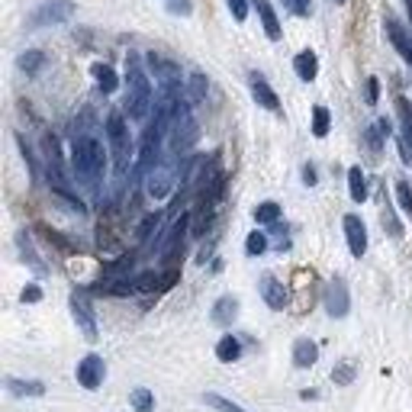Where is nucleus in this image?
I'll return each mask as SVG.
<instances>
[{
  "label": "nucleus",
  "instance_id": "f257e3e1",
  "mask_svg": "<svg viewBox=\"0 0 412 412\" xmlns=\"http://www.w3.org/2000/svg\"><path fill=\"white\" fill-rule=\"evenodd\" d=\"M126 113L135 123L148 119V113H152V81H148L142 58L135 52L126 55Z\"/></svg>",
  "mask_w": 412,
  "mask_h": 412
},
{
  "label": "nucleus",
  "instance_id": "f03ea898",
  "mask_svg": "<svg viewBox=\"0 0 412 412\" xmlns=\"http://www.w3.org/2000/svg\"><path fill=\"white\" fill-rule=\"evenodd\" d=\"M71 168L74 174L81 177L84 184H97L106 171V152H104V142L94 139V135H77L74 148H71Z\"/></svg>",
  "mask_w": 412,
  "mask_h": 412
},
{
  "label": "nucleus",
  "instance_id": "7ed1b4c3",
  "mask_svg": "<svg viewBox=\"0 0 412 412\" xmlns=\"http://www.w3.org/2000/svg\"><path fill=\"white\" fill-rule=\"evenodd\" d=\"M106 142H110V152H113V168L123 177L129 168V158H133V135H129L123 113H110L106 116Z\"/></svg>",
  "mask_w": 412,
  "mask_h": 412
},
{
  "label": "nucleus",
  "instance_id": "20e7f679",
  "mask_svg": "<svg viewBox=\"0 0 412 412\" xmlns=\"http://www.w3.org/2000/svg\"><path fill=\"white\" fill-rule=\"evenodd\" d=\"M168 139H171V155H184L196 145V123L190 116V100H177V110L171 116L168 126Z\"/></svg>",
  "mask_w": 412,
  "mask_h": 412
},
{
  "label": "nucleus",
  "instance_id": "39448f33",
  "mask_svg": "<svg viewBox=\"0 0 412 412\" xmlns=\"http://www.w3.org/2000/svg\"><path fill=\"white\" fill-rule=\"evenodd\" d=\"M71 16H74V4H71V0H49V4H43V7L33 13L29 26H33V29L58 26V23H68Z\"/></svg>",
  "mask_w": 412,
  "mask_h": 412
},
{
  "label": "nucleus",
  "instance_id": "423d86ee",
  "mask_svg": "<svg viewBox=\"0 0 412 412\" xmlns=\"http://www.w3.org/2000/svg\"><path fill=\"white\" fill-rule=\"evenodd\" d=\"M177 184V168L174 165H155L152 171H148V194L155 196V200H165V196L174 190Z\"/></svg>",
  "mask_w": 412,
  "mask_h": 412
},
{
  "label": "nucleus",
  "instance_id": "0eeeda50",
  "mask_svg": "<svg viewBox=\"0 0 412 412\" xmlns=\"http://www.w3.org/2000/svg\"><path fill=\"white\" fill-rule=\"evenodd\" d=\"M145 62H148V68H152V74L158 77L161 84H165V91H177V84H181V68H177V65L171 62V58L148 52Z\"/></svg>",
  "mask_w": 412,
  "mask_h": 412
},
{
  "label": "nucleus",
  "instance_id": "6e6552de",
  "mask_svg": "<svg viewBox=\"0 0 412 412\" xmlns=\"http://www.w3.org/2000/svg\"><path fill=\"white\" fill-rule=\"evenodd\" d=\"M104 377H106V367L100 355H87L84 361H77V384L84 390H100Z\"/></svg>",
  "mask_w": 412,
  "mask_h": 412
},
{
  "label": "nucleus",
  "instance_id": "1a4fd4ad",
  "mask_svg": "<svg viewBox=\"0 0 412 412\" xmlns=\"http://www.w3.org/2000/svg\"><path fill=\"white\" fill-rule=\"evenodd\" d=\"M71 316H74V322H77V328L84 332V338H97V316H94V309H91V303H87V296L84 294H74L71 296Z\"/></svg>",
  "mask_w": 412,
  "mask_h": 412
},
{
  "label": "nucleus",
  "instance_id": "9d476101",
  "mask_svg": "<svg viewBox=\"0 0 412 412\" xmlns=\"http://www.w3.org/2000/svg\"><path fill=\"white\" fill-rule=\"evenodd\" d=\"M325 309H328V316H332V319H345V316H348L351 300H348V286H345L342 277H335L332 284H328V290H325Z\"/></svg>",
  "mask_w": 412,
  "mask_h": 412
},
{
  "label": "nucleus",
  "instance_id": "9b49d317",
  "mask_svg": "<svg viewBox=\"0 0 412 412\" xmlns=\"http://www.w3.org/2000/svg\"><path fill=\"white\" fill-rule=\"evenodd\" d=\"M342 226H345V238H348V252L355 255V258H364V252H367V229H364L361 216L348 213Z\"/></svg>",
  "mask_w": 412,
  "mask_h": 412
},
{
  "label": "nucleus",
  "instance_id": "f8f14e48",
  "mask_svg": "<svg viewBox=\"0 0 412 412\" xmlns=\"http://www.w3.org/2000/svg\"><path fill=\"white\" fill-rule=\"evenodd\" d=\"M248 84H252V97L258 100L265 110H271V113H280V97L274 94V87L265 81V74H258V71H252L248 74Z\"/></svg>",
  "mask_w": 412,
  "mask_h": 412
},
{
  "label": "nucleus",
  "instance_id": "ddd939ff",
  "mask_svg": "<svg viewBox=\"0 0 412 412\" xmlns=\"http://www.w3.org/2000/svg\"><path fill=\"white\" fill-rule=\"evenodd\" d=\"M386 35H390V43L396 45V52L406 58V62L412 65V35L406 33V26L399 20H393V16H386Z\"/></svg>",
  "mask_w": 412,
  "mask_h": 412
},
{
  "label": "nucleus",
  "instance_id": "4468645a",
  "mask_svg": "<svg viewBox=\"0 0 412 412\" xmlns=\"http://www.w3.org/2000/svg\"><path fill=\"white\" fill-rule=\"evenodd\" d=\"M261 296H265V303L271 309H284L286 306V286L280 284L274 274H265V277H261Z\"/></svg>",
  "mask_w": 412,
  "mask_h": 412
},
{
  "label": "nucleus",
  "instance_id": "2eb2a0df",
  "mask_svg": "<svg viewBox=\"0 0 412 412\" xmlns=\"http://www.w3.org/2000/svg\"><path fill=\"white\" fill-rule=\"evenodd\" d=\"M294 71L300 81H316V74H319V58H316V52L303 49L300 55L294 58Z\"/></svg>",
  "mask_w": 412,
  "mask_h": 412
},
{
  "label": "nucleus",
  "instance_id": "dca6fc26",
  "mask_svg": "<svg viewBox=\"0 0 412 412\" xmlns=\"http://www.w3.org/2000/svg\"><path fill=\"white\" fill-rule=\"evenodd\" d=\"M319 361V348H316V342H309V338H296L294 342V364L300 370L313 367V364Z\"/></svg>",
  "mask_w": 412,
  "mask_h": 412
},
{
  "label": "nucleus",
  "instance_id": "f3484780",
  "mask_svg": "<svg viewBox=\"0 0 412 412\" xmlns=\"http://www.w3.org/2000/svg\"><path fill=\"white\" fill-rule=\"evenodd\" d=\"M255 7H258V16H261V23H265L267 39L277 43L284 33H280V23H277V13H274V7H271V0H255Z\"/></svg>",
  "mask_w": 412,
  "mask_h": 412
},
{
  "label": "nucleus",
  "instance_id": "a211bd4d",
  "mask_svg": "<svg viewBox=\"0 0 412 412\" xmlns=\"http://www.w3.org/2000/svg\"><path fill=\"white\" fill-rule=\"evenodd\" d=\"M238 316V300L235 296H219L213 306V322L216 325H232V319Z\"/></svg>",
  "mask_w": 412,
  "mask_h": 412
},
{
  "label": "nucleus",
  "instance_id": "6ab92c4d",
  "mask_svg": "<svg viewBox=\"0 0 412 412\" xmlns=\"http://www.w3.org/2000/svg\"><path fill=\"white\" fill-rule=\"evenodd\" d=\"M216 357L223 364H232V361H238L242 357V342H238L235 335H223L216 342Z\"/></svg>",
  "mask_w": 412,
  "mask_h": 412
},
{
  "label": "nucleus",
  "instance_id": "aec40b11",
  "mask_svg": "<svg viewBox=\"0 0 412 412\" xmlns=\"http://www.w3.org/2000/svg\"><path fill=\"white\" fill-rule=\"evenodd\" d=\"M7 390L13 393V396H43L45 384H43V380H16V377H10Z\"/></svg>",
  "mask_w": 412,
  "mask_h": 412
},
{
  "label": "nucleus",
  "instance_id": "412c9836",
  "mask_svg": "<svg viewBox=\"0 0 412 412\" xmlns=\"http://www.w3.org/2000/svg\"><path fill=\"white\" fill-rule=\"evenodd\" d=\"M94 77H97V87L104 94H113L119 87V77H116V71L110 68V65H104V62H97L94 65Z\"/></svg>",
  "mask_w": 412,
  "mask_h": 412
},
{
  "label": "nucleus",
  "instance_id": "4be33fe9",
  "mask_svg": "<svg viewBox=\"0 0 412 412\" xmlns=\"http://www.w3.org/2000/svg\"><path fill=\"white\" fill-rule=\"evenodd\" d=\"M348 194L355 203H364L367 200V177H364L361 168H351L348 171Z\"/></svg>",
  "mask_w": 412,
  "mask_h": 412
},
{
  "label": "nucleus",
  "instance_id": "5701e85b",
  "mask_svg": "<svg viewBox=\"0 0 412 412\" xmlns=\"http://www.w3.org/2000/svg\"><path fill=\"white\" fill-rule=\"evenodd\" d=\"M328 129H332V113L325 106H313V135L316 139H325Z\"/></svg>",
  "mask_w": 412,
  "mask_h": 412
},
{
  "label": "nucleus",
  "instance_id": "b1692460",
  "mask_svg": "<svg viewBox=\"0 0 412 412\" xmlns=\"http://www.w3.org/2000/svg\"><path fill=\"white\" fill-rule=\"evenodd\" d=\"M277 219H280V206L274 200H265V203H258V206H255V223L271 226V223H277Z\"/></svg>",
  "mask_w": 412,
  "mask_h": 412
},
{
  "label": "nucleus",
  "instance_id": "393cba45",
  "mask_svg": "<svg viewBox=\"0 0 412 412\" xmlns=\"http://www.w3.org/2000/svg\"><path fill=\"white\" fill-rule=\"evenodd\" d=\"M206 84H210V81H206L203 71H194V74H190V84H187V100H190V104H196V100L206 97Z\"/></svg>",
  "mask_w": 412,
  "mask_h": 412
},
{
  "label": "nucleus",
  "instance_id": "a878e982",
  "mask_svg": "<svg viewBox=\"0 0 412 412\" xmlns=\"http://www.w3.org/2000/svg\"><path fill=\"white\" fill-rule=\"evenodd\" d=\"M396 106H399V123H403V139L406 145H412V104L406 97H399Z\"/></svg>",
  "mask_w": 412,
  "mask_h": 412
},
{
  "label": "nucleus",
  "instance_id": "bb28decb",
  "mask_svg": "<svg viewBox=\"0 0 412 412\" xmlns=\"http://www.w3.org/2000/svg\"><path fill=\"white\" fill-rule=\"evenodd\" d=\"M133 406H135V412H152L155 409V393L152 390H145V386H139V390H133Z\"/></svg>",
  "mask_w": 412,
  "mask_h": 412
},
{
  "label": "nucleus",
  "instance_id": "cd10ccee",
  "mask_svg": "<svg viewBox=\"0 0 412 412\" xmlns=\"http://www.w3.org/2000/svg\"><path fill=\"white\" fill-rule=\"evenodd\" d=\"M203 403L213 406V409H219V412H245L238 403H232V399L219 396V393H206V396H203Z\"/></svg>",
  "mask_w": 412,
  "mask_h": 412
},
{
  "label": "nucleus",
  "instance_id": "c85d7f7f",
  "mask_svg": "<svg viewBox=\"0 0 412 412\" xmlns=\"http://www.w3.org/2000/svg\"><path fill=\"white\" fill-rule=\"evenodd\" d=\"M245 252L252 255V258L265 255L267 252V235H265V232H252V235L245 238Z\"/></svg>",
  "mask_w": 412,
  "mask_h": 412
},
{
  "label": "nucleus",
  "instance_id": "c756f323",
  "mask_svg": "<svg viewBox=\"0 0 412 412\" xmlns=\"http://www.w3.org/2000/svg\"><path fill=\"white\" fill-rule=\"evenodd\" d=\"M20 68L26 71V74H35V71L43 68V52H35V49L23 52V55H20Z\"/></svg>",
  "mask_w": 412,
  "mask_h": 412
},
{
  "label": "nucleus",
  "instance_id": "7c9ffc66",
  "mask_svg": "<svg viewBox=\"0 0 412 412\" xmlns=\"http://www.w3.org/2000/svg\"><path fill=\"white\" fill-rule=\"evenodd\" d=\"M396 200H399L406 216H412V187L406 181H396Z\"/></svg>",
  "mask_w": 412,
  "mask_h": 412
},
{
  "label": "nucleus",
  "instance_id": "2f4dec72",
  "mask_svg": "<svg viewBox=\"0 0 412 412\" xmlns=\"http://www.w3.org/2000/svg\"><path fill=\"white\" fill-rule=\"evenodd\" d=\"M332 380H335L338 386H348L351 380H355V367H351L348 361H345V364H338V367L332 370Z\"/></svg>",
  "mask_w": 412,
  "mask_h": 412
},
{
  "label": "nucleus",
  "instance_id": "473e14b6",
  "mask_svg": "<svg viewBox=\"0 0 412 412\" xmlns=\"http://www.w3.org/2000/svg\"><path fill=\"white\" fill-rule=\"evenodd\" d=\"M284 7L294 16H309L313 13V0H284Z\"/></svg>",
  "mask_w": 412,
  "mask_h": 412
},
{
  "label": "nucleus",
  "instance_id": "72a5a7b5",
  "mask_svg": "<svg viewBox=\"0 0 412 412\" xmlns=\"http://www.w3.org/2000/svg\"><path fill=\"white\" fill-rule=\"evenodd\" d=\"M364 97H367V106H377V100H380V81H377V77H367V84H364Z\"/></svg>",
  "mask_w": 412,
  "mask_h": 412
},
{
  "label": "nucleus",
  "instance_id": "f704fd0d",
  "mask_svg": "<svg viewBox=\"0 0 412 412\" xmlns=\"http://www.w3.org/2000/svg\"><path fill=\"white\" fill-rule=\"evenodd\" d=\"M226 4H229V10H232V16H235L238 23L245 20V16H248V0H226Z\"/></svg>",
  "mask_w": 412,
  "mask_h": 412
},
{
  "label": "nucleus",
  "instance_id": "c9c22d12",
  "mask_svg": "<svg viewBox=\"0 0 412 412\" xmlns=\"http://www.w3.org/2000/svg\"><path fill=\"white\" fill-rule=\"evenodd\" d=\"M20 248H23V255H26V258H29V265H33V267H35V271L43 274V271H45V267H43V265H39V258H35V255H33V248H29L26 235H20Z\"/></svg>",
  "mask_w": 412,
  "mask_h": 412
},
{
  "label": "nucleus",
  "instance_id": "e433bc0d",
  "mask_svg": "<svg viewBox=\"0 0 412 412\" xmlns=\"http://www.w3.org/2000/svg\"><path fill=\"white\" fill-rule=\"evenodd\" d=\"M39 300H43V290L35 284H29L26 290H23V303H39Z\"/></svg>",
  "mask_w": 412,
  "mask_h": 412
},
{
  "label": "nucleus",
  "instance_id": "4c0bfd02",
  "mask_svg": "<svg viewBox=\"0 0 412 412\" xmlns=\"http://www.w3.org/2000/svg\"><path fill=\"white\" fill-rule=\"evenodd\" d=\"M168 10H171V13H184V16H187L190 13V4H187V0H174Z\"/></svg>",
  "mask_w": 412,
  "mask_h": 412
},
{
  "label": "nucleus",
  "instance_id": "58836bf2",
  "mask_svg": "<svg viewBox=\"0 0 412 412\" xmlns=\"http://www.w3.org/2000/svg\"><path fill=\"white\" fill-rule=\"evenodd\" d=\"M380 135H384V133H380V126H374V129H370V133H367L370 148H380Z\"/></svg>",
  "mask_w": 412,
  "mask_h": 412
},
{
  "label": "nucleus",
  "instance_id": "ea45409f",
  "mask_svg": "<svg viewBox=\"0 0 412 412\" xmlns=\"http://www.w3.org/2000/svg\"><path fill=\"white\" fill-rule=\"evenodd\" d=\"M303 181H306L309 187L316 184V168H313V165H306V168H303Z\"/></svg>",
  "mask_w": 412,
  "mask_h": 412
},
{
  "label": "nucleus",
  "instance_id": "a19ab883",
  "mask_svg": "<svg viewBox=\"0 0 412 412\" xmlns=\"http://www.w3.org/2000/svg\"><path fill=\"white\" fill-rule=\"evenodd\" d=\"M335 4H345V0H335Z\"/></svg>",
  "mask_w": 412,
  "mask_h": 412
}]
</instances>
